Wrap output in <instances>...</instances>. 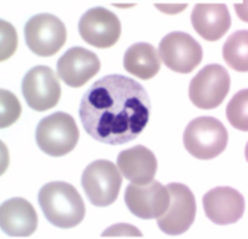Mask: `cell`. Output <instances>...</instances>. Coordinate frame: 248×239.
I'll return each instance as SVG.
<instances>
[{"mask_svg":"<svg viewBox=\"0 0 248 239\" xmlns=\"http://www.w3.org/2000/svg\"><path fill=\"white\" fill-rule=\"evenodd\" d=\"M21 89L27 104L37 112L52 109L60 101V81L49 66L32 68L23 79Z\"/></svg>","mask_w":248,"mask_h":239,"instance_id":"30bf717a","label":"cell"},{"mask_svg":"<svg viewBox=\"0 0 248 239\" xmlns=\"http://www.w3.org/2000/svg\"><path fill=\"white\" fill-rule=\"evenodd\" d=\"M152 114L145 88L133 79L109 75L82 96L80 118L85 132L107 145H124L137 138Z\"/></svg>","mask_w":248,"mask_h":239,"instance_id":"6da1fadb","label":"cell"},{"mask_svg":"<svg viewBox=\"0 0 248 239\" xmlns=\"http://www.w3.org/2000/svg\"><path fill=\"white\" fill-rule=\"evenodd\" d=\"M1 97V116H0V127H11L15 124L21 114V105L16 96L11 92L1 89L0 92Z\"/></svg>","mask_w":248,"mask_h":239,"instance_id":"44dd1931","label":"cell"},{"mask_svg":"<svg viewBox=\"0 0 248 239\" xmlns=\"http://www.w3.org/2000/svg\"><path fill=\"white\" fill-rule=\"evenodd\" d=\"M101 68L96 53L81 47H73L57 61V73L66 85L80 88L94 77Z\"/></svg>","mask_w":248,"mask_h":239,"instance_id":"4fadbf2b","label":"cell"},{"mask_svg":"<svg viewBox=\"0 0 248 239\" xmlns=\"http://www.w3.org/2000/svg\"><path fill=\"white\" fill-rule=\"evenodd\" d=\"M125 204L136 217L157 219L165 214L170 205V193L158 181L147 183H130L125 191Z\"/></svg>","mask_w":248,"mask_h":239,"instance_id":"8fae6325","label":"cell"},{"mask_svg":"<svg viewBox=\"0 0 248 239\" xmlns=\"http://www.w3.org/2000/svg\"><path fill=\"white\" fill-rule=\"evenodd\" d=\"M159 59L178 73H190L203 59V49L194 37L185 32H171L159 44Z\"/></svg>","mask_w":248,"mask_h":239,"instance_id":"9c48e42d","label":"cell"},{"mask_svg":"<svg viewBox=\"0 0 248 239\" xmlns=\"http://www.w3.org/2000/svg\"><path fill=\"white\" fill-rule=\"evenodd\" d=\"M81 183L91 204L97 207H105L118 197L122 175L114 163L107 159H98L86 166Z\"/></svg>","mask_w":248,"mask_h":239,"instance_id":"5b68a950","label":"cell"},{"mask_svg":"<svg viewBox=\"0 0 248 239\" xmlns=\"http://www.w3.org/2000/svg\"><path fill=\"white\" fill-rule=\"evenodd\" d=\"M203 207L207 218L215 224L227 226L243 217L246 204L238 190L232 188H215L204 194Z\"/></svg>","mask_w":248,"mask_h":239,"instance_id":"5bb4252c","label":"cell"},{"mask_svg":"<svg viewBox=\"0 0 248 239\" xmlns=\"http://www.w3.org/2000/svg\"><path fill=\"white\" fill-rule=\"evenodd\" d=\"M37 214L24 198L5 201L0 209L1 230L10 237H30L37 229Z\"/></svg>","mask_w":248,"mask_h":239,"instance_id":"9a60e30c","label":"cell"},{"mask_svg":"<svg viewBox=\"0 0 248 239\" xmlns=\"http://www.w3.org/2000/svg\"><path fill=\"white\" fill-rule=\"evenodd\" d=\"M82 40L96 48H110L121 36V23L116 14L102 7L86 11L78 23Z\"/></svg>","mask_w":248,"mask_h":239,"instance_id":"7c38bea8","label":"cell"},{"mask_svg":"<svg viewBox=\"0 0 248 239\" xmlns=\"http://www.w3.org/2000/svg\"><path fill=\"white\" fill-rule=\"evenodd\" d=\"M170 205L163 215L157 218L158 226L167 235H181L194 223L197 204L193 191L182 183H170Z\"/></svg>","mask_w":248,"mask_h":239,"instance_id":"ba28073f","label":"cell"},{"mask_svg":"<svg viewBox=\"0 0 248 239\" xmlns=\"http://www.w3.org/2000/svg\"><path fill=\"white\" fill-rule=\"evenodd\" d=\"M247 104H248V91L238 92L235 96L228 102L227 120L235 129L247 132L248 130V117H247Z\"/></svg>","mask_w":248,"mask_h":239,"instance_id":"ffe728a7","label":"cell"},{"mask_svg":"<svg viewBox=\"0 0 248 239\" xmlns=\"http://www.w3.org/2000/svg\"><path fill=\"white\" fill-rule=\"evenodd\" d=\"M118 169L133 183H147L157 173V158L152 150L142 145L122 150L117 158Z\"/></svg>","mask_w":248,"mask_h":239,"instance_id":"e0dca14e","label":"cell"},{"mask_svg":"<svg viewBox=\"0 0 248 239\" xmlns=\"http://www.w3.org/2000/svg\"><path fill=\"white\" fill-rule=\"evenodd\" d=\"M24 35L31 51L37 56L48 57L56 55L64 47L66 28L57 16L40 14L27 21Z\"/></svg>","mask_w":248,"mask_h":239,"instance_id":"8992f818","label":"cell"},{"mask_svg":"<svg viewBox=\"0 0 248 239\" xmlns=\"http://www.w3.org/2000/svg\"><path fill=\"white\" fill-rule=\"evenodd\" d=\"M109 235H116V237H122V235H127V237H132V235H137V237H141V233L138 231L137 229L132 227L130 224H116L110 229H108L102 237H109Z\"/></svg>","mask_w":248,"mask_h":239,"instance_id":"603a6c76","label":"cell"},{"mask_svg":"<svg viewBox=\"0 0 248 239\" xmlns=\"http://www.w3.org/2000/svg\"><path fill=\"white\" fill-rule=\"evenodd\" d=\"M0 27H1V53H0L1 57H0V60L4 61L15 53L16 48H17V33L12 24L7 23L5 20L0 21Z\"/></svg>","mask_w":248,"mask_h":239,"instance_id":"7402d4cb","label":"cell"},{"mask_svg":"<svg viewBox=\"0 0 248 239\" xmlns=\"http://www.w3.org/2000/svg\"><path fill=\"white\" fill-rule=\"evenodd\" d=\"M230 87L231 77L226 68L219 64H211L204 66L191 80L188 96L199 109H215L224 101Z\"/></svg>","mask_w":248,"mask_h":239,"instance_id":"52a82bcc","label":"cell"},{"mask_svg":"<svg viewBox=\"0 0 248 239\" xmlns=\"http://www.w3.org/2000/svg\"><path fill=\"white\" fill-rule=\"evenodd\" d=\"M183 143L193 157L208 161L220 156L227 148V129L215 117H198L186 127Z\"/></svg>","mask_w":248,"mask_h":239,"instance_id":"3957f363","label":"cell"},{"mask_svg":"<svg viewBox=\"0 0 248 239\" xmlns=\"http://www.w3.org/2000/svg\"><path fill=\"white\" fill-rule=\"evenodd\" d=\"M194 30L204 40L217 41L231 27V15L226 4H197L191 14Z\"/></svg>","mask_w":248,"mask_h":239,"instance_id":"2e32d148","label":"cell"},{"mask_svg":"<svg viewBox=\"0 0 248 239\" xmlns=\"http://www.w3.org/2000/svg\"><path fill=\"white\" fill-rule=\"evenodd\" d=\"M248 32L244 31H236L231 35L224 43L223 47V57L224 61L232 69L238 72L248 71Z\"/></svg>","mask_w":248,"mask_h":239,"instance_id":"d6986e66","label":"cell"},{"mask_svg":"<svg viewBox=\"0 0 248 239\" xmlns=\"http://www.w3.org/2000/svg\"><path fill=\"white\" fill-rule=\"evenodd\" d=\"M80 132L75 118L62 112L43 118L36 129V143L52 157H62L76 148Z\"/></svg>","mask_w":248,"mask_h":239,"instance_id":"277c9868","label":"cell"},{"mask_svg":"<svg viewBox=\"0 0 248 239\" xmlns=\"http://www.w3.org/2000/svg\"><path fill=\"white\" fill-rule=\"evenodd\" d=\"M124 66L133 76L150 80L161 69V59L154 47L147 43H137L125 52Z\"/></svg>","mask_w":248,"mask_h":239,"instance_id":"ac0fdd59","label":"cell"},{"mask_svg":"<svg viewBox=\"0 0 248 239\" xmlns=\"http://www.w3.org/2000/svg\"><path fill=\"white\" fill-rule=\"evenodd\" d=\"M39 204L46 218L60 229H72L81 223L85 217L84 201L71 183L44 185L39 193Z\"/></svg>","mask_w":248,"mask_h":239,"instance_id":"7a4b0ae2","label":"cell"}]
</instances>
